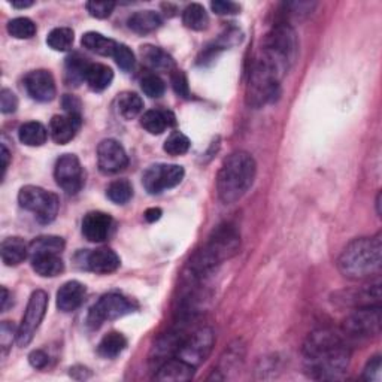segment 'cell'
<instances>
[{
	"label": "cell",
	"instance_id": "6da1fadb",
	"mask_svg": "<svg viewBox=\"0 0 382 382\" xmlns=\"http://www.w3.org/2000/svg\"><path fill=\"white\" fill-rule=\"evenodd\" d=\"M351 350L343 333L330 328L312 331L303 343L305 372L312 379H341L348 372Z\"/></svg>",
	"mask_w": 382,
	"mask_h": 382
},
{
	"label": "cell",
	"instance_id": "7a4b0ae2",
	"mask_svg": "<svg viewBox=\"0 0 382 382\" xmlns=\"http://www.w3.org/2000/svg\"><path fill=\"white\" fill-rule=\"evenodd\" d=\"M241 248V235L236 226L223 223L211 233L206 245L197 251L189 264V282H201L215 271L224 260L238 254Z\"/></svg>",
	"mask_w": 382,
	"mask_h": 382
},
{
	"label": "cell",
	"instance_id": "3957f363",
	"mask_svg": "<svg viewBox=\"0 0 382 382\" xmlns=\"http://www.w3.org/2000/svg\"><path fill=\"white\" fill-rule=\"evenodd\" d=\"M382 242L381 235L372 238H358L345 246L339 256V272L353 281H363L381 273Z\"/></svg>",
	"mask_w": 382,
	"mask_h": 382
},
{
	"label": "cell",
	"instance_id": "277c9868",
	"mask_svg": "<svg viewBox=\"0 0 382 382\" xmlns=\"http://www.w3.org/2000/svg\"><path fill=\"white\" fill-rule=\"evenodd\" d=\"M256 174L257 164L250 153L236 151L230 154L224 160L217 176V194L220 201L226 205L241 201L254 184Z\"/></svg>",
	"mask_w": 382,
	"mask_h": 382
},
{
	"label": "cell",
	"instance_id": "5b68a950",
	"mask_svg": "<svg viewBox=\"0 0 382 382\" xmlns=\"http://www.w3.org/2000/svg\"><path fill=\"white\" fill-rule=\"evenodd\" d=\"M284 78L275 66L263 56L254 60L246 87V104L253 108H261L273 101L281 93V79Z\"/></svg>",
	"mask_w": 382,
	"mask_h": 382
},
{
	"label": "cell",
	"instance_id": "8992f818",
	"mask_svg": "<svg viewBox=\"0 0 382 382\" xmlns=\"http://www.w3.org/2000/svg\"><path fill=\"white\" fill-rule=\"evenodd\" d=\"M298 44L294 29L287 23H278L263 41L260 54L282 74H287L296 61Z\"/></svg>",
	"mask_w": 382,
	"mask_h": 382
},
{
	"label": "cell",
	"instance_id": "52a82bcc",
	"mask_svg": "<svg viewBox=\"0 0 382 382\" xmlns=\"http://www.w3.org/2000/svg\"><path fill=\"white\" fill-rule=\"evenodd\" d=\"M19 203L23 209L35 213L41 224L53 223L59 213V197L36 186H26L19 193Z\"/></svg>",
	"mask_w": 382,
	"mask_h": 382
},
{
	"label": "cell",
	"instance_id": "ba28073f",
	"mask_svg": "<svg viewBox=\"0 0 382 382\" xmlns=\"http://www.w3.org/2000/svg\"><path fill=\"white\" fill-rule=\"evenodd\" d=\"M138 309V305L119 293H109L99 298V302L90 309L87 323L91 328H99L104 323L124 317Z\"/></svg>",
	"mask_w": 382,
	"mask_h": 382
},
{
	"label": "cell",
	"instance_id": "9c48e42d",
	"mask_svg": "<svg viewBox=\"0 0 382 382\" xmlns=\"http://www.w3.org/2000/svg\"><path fill=\"white\" fill-rule=\"evenodd\" d=\"M381 330V306L357 308L350 317L343 321L342 333L345 338L366 339L376 336Z\"/></svg>",
	"mask_w": 382,
	"mask_h": 382
},
{
	"label": "cell",
	"instance_id": "30bf717a",
	"mask_svg": "<svg viewBox=\"0 0 382 382\" xmlns=\"http://www.w3.org/2000/svg\"><path fill=\"white\" fill-rule=\"evenodd\" d=\"M46 308L48 294L44 290L33 291L29 298L21 324L19 327V335H16V342H19L20 346H27L33 341V338H35L36 331L45 317Z\"/></svg>",
	"mask_w": 382,
	"mask_h": 382
},
{
	"label": "cell",
	"instance_id": "8fae6325",
	"mask_svg": "<svg viewBox=\"0 0 382 382\" xmlns=\"http://www.w3.org/2000/svg\"><path fill=\"white\" fill-rule=\"evenodd\" d=\"M213 343H215V335L212 328L201 327L193 331L191 335L186 336L176 357L197 368L209 357Z\"/></svg>",
	"mask_w": 382,
	"mask_h": 382
},
{
	"label": "cell",
	"instance_id": "7c38bea8",
	"mask_svg": "<svg viewBox=\"0 0 382 382\" xmlns=\"http://www.w3.org/2000/svg\"><path fill=\"white\" fill-rule=\"evenodd\" d=\"M186 171L179 164H153L145 171L142 182L149 194H160L181 184L184 179Z\"/></svg>",
	"mask_w": 382,
	"mask_h": 382
},
{
	"label": "cell",
	"instance_id": "4fadbf2b",
	"mask_svg": "<svg viewBox=\"0 0 382 382\" xmlns=\"http://www.w3.org/2000/svg\"><path fill=\"white\" fill-rule=\"evenodd\" d=\"M54 178L60 189L68 194H76L84 187V169L75 154H63L56 161Z\"/></svg>",
	"mask_w": 382,
	"mask_h": 382
},
{
	"label": "cell",
	"instance_id": "5bb4252c",
	"mask_svg": "<svg viewBox=\"0 0 382 382\" xmlns=\"http://www.w3.org/2000/svg\"><path fill=\"white\" fill-rule=\"evenodd\" d=\"M129 164L126 149L115 139H105L97 146V166L102 174L115 175L124 171Z\"/></svg>",
	"mask_w": 382,
	"mask_h": 382
},
{
	"label": "cell",
	"instance_id": "9a60e30c",
	"mask_svg": "<svg viewBox=\"0 0 382 382\" xmlns=\"http://www.w3.org/2000/svg\"><path fill=\"white\" fill-rule=\"evenodd\" d=\"M24 89L38 102H51L57 93L54 76L44 69L29 72L24 76Z\"/></svg>",
	"mask_w": 382,
	"mask_h": 382
},
{
	"label": "cell",
	"instance_id": "2e32d148",
	"mask_svg": "<svg viewBox=\"0 0 382 382\" xmlns=\"http://www.w3.org/2000/svg\"><path fill=\"white\" fill-rule=\"evenodd\" d=\"M186 331L182 327L175 328L169 333L163 335L161 338H159V341L154 343L153 350H151V356H149V363L153 364V368L157 371L163 363H166L168 360L174 358L178 356L179 348L186 339Z\"/></svg>",
	"mask_w": 382,
	"mask_h": 382
},
{
	"label": "cell",
	"instance_id": "e0dca14e",
	"mask_svg": "<svg viewBox=\"0 0 382 382\" xmlns=\"http://www.w3.org/2000/svg\"><path fill=\"white\" fill-rule=\"evenodd\" d=\"M336 301L341 302L342 306H353V308H364V306H375L381 302V284L364 286L356 290L342 291L336 296Z\"/></svg>",
	"mask_w": 382,
	"mask_h": 382
},
{
	"label": "cell",
	"instance_id": "ac0fdd59",
	"mask_svg": "<svg viewBox=\"0 0 382 382\" xmlns=\"http://www.w3.org/2000/svg\"><path fill=\"white\" fill-rule=\"evenodd\" d=\"M82 117L74 114L64 115H54L53 120L49 121V135L53 141L59 145L69 144L75 136L78 130L81 129Z\"/></svg>",
	"mask_w": 382,
	"mask_h": 382
},
{
	"label": "cell",
	"instance_id": "d6986e66",
	"mask_svg": "<svg viewBox=\"0 0 382 382\" xmlns=\"http://www.w3.org/2000/svg\"><path fill=\"white\" fill-rule=\"evenodd\" d=\"M84 268L99 273V275H108L117 271L121 264L120 257L117 253L112 251L111 248H97L87 254H84Z\"/></svg>",
	"mask_w": 382,
	"mask_h": 382
},
{
	"label": "cell",
	"instance_id": "ffe728a7",
	"mask_svg": "<svg viewBox=\"0 0 382 382\" xmlns=\"http://www.w3.org/2000/svg\"><path fill=\"white\" fill-rule=\"evenodd\" d=\"M112 228L111 215L94 211L89 212L82 220V235L90 242H104L108 239Z\"/></svg>",
	"mask_w": 382,
	"mask_h": 382
},
{
	"label": "cell",
	"instance_id": "44dd1931",
	"mask_svg": "<svg viewBox=\"0 0 382 382\" xmlns=\"http://www.w3.org/2000/svg\"><path fill=\"white\" fill-rule=\"evenodd\" d=\"M86 286L78 281H68L57 291V308L61 312L76 311L86 298Z\"/></svg>",
	"mask_w": 382,
	"mask_h": 382
},
{
	"label": "cell",
	"instance_id": "7402d4cb",
	"mask_svg": "<svg viewBox=\"0 0 382 382\" xmlns=\"http://www.w3.org/2000/svg\"><path fill=\"white\" fill-rule=\"evenodd\" d=\"M196 368L191 366L190 363L174 357L163 363L157 369L156 379L157 381H168V382H184L193 379Z\"/></svg>",
	"mask_w": 382,
	"mask_h": 382
},
{
	"label": "cell",
	"instance_id": "603a6c76",
	"mask_svg": "<svg viewBox=\"0 0 382 382\" xmlns=\"http://www.w3.org/2000/svg\"><path fill=\"white\" fill-rule=\"evenodd\" d=\"M175 115L171 111L151 109L141 117L142 127L151 135H161L166 129L175 126Z\"/></svg>",
	"mask_w": 382,
	"mask_h": 382
},
{
	"label": "cell",
	"instance_id": "cb8c5ba5",
	"mask_svg": "<svg viewBox=\"0 0 382 382\" xmlns=\"http://www.w3.org/2000/svg\"><path fill=\"white\" fill-rule=\"evenodd\" d=\"M30 260L33 271L44 278H54L64 271L61 254H36L31 256Z\"/></svg>",
	"mask_w": 382,
	"mask_h": 382
},
{
	"label": "cell",
	"instance_id": "d4e9b609",
	"mask_svg": "<svg viewBox=\"0 0 382 382\" xmlns=\"http://www.w3.org/2000/svg\"><path fill=\"white\" fill-rule=\"evenodd\" d=\"M141 54L144 59V63L148 66L149 69H153L154 72H168L174 71V59L164 51V49L154 46V45H145L141 49Z\"/></svg>",
	"mask_w": 382,
	"mask_h": 382
},
{
	"label": "cell",
	"instance_id": "484cf974",
	"mask_svg": "<svg viewBox=\"0 0 382 382\" xmlns=\"http://www.w3.org/2000/svg\"><path fill=\"white\" fill-rule=\"evenodd\" d=\"M163 20L159 12L156 11H138L127 20L129 29L139 35H146V33L156 31L161 26Z\"/></svg>",
	"mask_w": 382,
	"mask_h": 382
},
{
	"label": "cell",
	"instance_id": "4316f807",
	"mask_svg": "<svg viewBox=\"0 0 382 382\" xmlns=\"http://www.w3.org/2000/svg\"><path fill=\"white\" fill-rule=\"evenodd\" d=\"M82 46L87 48L89 51L96 53L99 56H104V57H112L115 53V48H117L119 42H115L111 38L104 36L102 33H97V31H87L84 36L81 39Z\"/></svg>",
	"mask_w": 382,
	"mask_h": 382
},
{
	"label": "cell",
	"instance_id": "83f0119b",
	"mask_svg": "<svg viewBox=\"0 0 382 382\" xmlns=\"http://www.w3.org/2000/svg\"><path fill=\"white\" fill-rule=\"evenodd\" d=\"M29 256V245L21 238H6L2 242V260L6 266H19Z\"/></svg>",
	"mask_w": 382,
	"mask_h": 382
},
{
	"label": "cell",
	"instance_id": "f1b7e54d",
	"mask_svg": "<svg viewBox=\"0 0 382 382\" xmlns=\"http://www.w3.org/2000/svg\"><path fill=\"white\" fill-rule=\"evenodd\" d=\"M114 79V72L106 64L102 63H91L86 75V82L93 91H104L106 90Z\"/></svg>",
	"mask_w": 382,
	"mask_h": 382
},
{
	"label": "cell",
	"instance_id": "f546056e",
	"mask_svg": "<svg viewBox=\"0 0 382 382\" xmlns=\"http://www.w3.org/2000/svg\"><path fill=\"white\" fill-rule=\"evenodd\" d=\"M127 346V339L119 331H111L105 335L97 346V353L104 358H115L119 357Z\"/></svg>",
	"mask_w": 382,
	"mask_h": 382
},
{
	"label": "cell",
	"instance_id": "4dcf8cb0",
	"mask_svg": "<svg viewBox=\"0 0 382 382\" xmlns=\"http://www.w3.org/2000/svg\"><path fill=\"white\" fill-rule=\"evenodd\" d=\"M19 138L27 146H42L48 139V130L38 121H29L20 127Z\"/></svg>",
	"mask_w": 382,
	"mask_h": 382
},
{
	"label": "cell",
	"instance_id": "1f68e13d",
	"mask_svg": "<svg viewBox=\"0 0 382 382\" xmlns=\"http://www.w3.org/2000/svg\"><path fill=\"white\" fill-rule=\"evenodd\" d=\"M90 64L91 63L86 57H82L79 53H74L66 59V76H68V81L71 84L78 86L79 82L86 81V75Z\"/></svg>",
	"mask_w": 382,
	"mask_h": 382
},
{
	"label": "cell",
	"instance_id": "d6a6232c",
	"mask_svg": "<svg viewBox=\"0 0 382 382\" xmlns=\"http://www.w3.org/2000/svg\"><path fill=\"white\" fill-rule=\"evenodd\" d=\"M182 23L191 30L202 31L209 26V15L201 4H191L182 12Z\"/></svg>",
	"mask_w": 382,
	"mask_h": 382
},
{
	"label": "cell",
	"instance_id": "836d02e7",
	"mask_svg": "<svg viewBox=\"0 0 382 382\" xmlns=\"http://www.w3.org/2000/svg\"><path fill=\"white\" fill-rule=\"evenodd\" d=\"M64 241L60 236H41L29 243V256L36 254H61L64 250Z\"/></svg>",
	"mask_w": 382,
	"mask_h": 382
},
{
	"label": "cell",
	"instance_id": "e575fe53",
	"mask_svg": "<svg viewBox=\"0 0 382 382\" xmlns=\"http://www.w3.org/2000/svg\"><path fill=\"white\" fill-rule=\"evenodd\" d=\"M119 111L126 120H133L136 119L138 115L144 111V101L139 94L136 93H123L117 99Z\"/></svg>",
	"mask_w": 382,
	"mask_h": 382
},
{
	"label": "cell",
	"instance_id": "d590c367",
	"mask_svg": "<svg viewBox=\"0 0 382 382\" xmlns=\"http://www.w3.org/2000/svg\"><path fill=\"white\" fill-rule=\"evenodd\" d=\"M75 41L74 30L69 27H57L48 33L46 44L54 51H69Z\"/></svg>",
	"mask_w": 382,
	"mask_h": 382
},
{
	"label": "cell",
	"instance_id": "8d00e7d4",
	"mask_svg": "<svg viewBox=\"0 0 382 382\" xmlns=\"http://www.w3.org/2000/svg\"><path fill=\"white\" fill-rule=\"evenodd\" d=\"M8 33L15 39H31L36 35V24L27 16H19L8 23Z\"/></svg>",
	"mask_w": 382,
	"mask_h": 382
},
{
	"label": "cell",
	"instance_id": "74e56055",
	"mask_svg": "<svg viewBox=\"0 0 382 382\" xmlns=\"http://www.w3.org/2000/svg\"><path fill=\"white\" fill-rule=\"evenodd\" d=\"M106 196L111 202L117 205L127 203L133 196V187L127 179H117L109 184L106 189Z\"/></svg>",
	"mask_w": 382,
	"mask_h": 382
},
{
	"label": "cell",
	"instance_id": "f35d334b",
	"mask_svg": "<svg viewBox=\"0 0 382 382\" xmlns=\"http://www.w3.org/2000/svg\"><path fill=\"white\" fill-rule=\"evenodd\" d=\"M191 146V142L190 139L184 135V133L181 131H174L172 135H169V138L166 139L164 142V146L163 149L166 153H168L169 156H182L186 154L189 149Z\"/></svg>",
	"mask_w": 382,
	"mask_h": 382
},
{
	"label": "cell",
	"instance_id": "ab89813d",
	"mask_svg": "<svg viewBox=\"0 0 382 382\" xmlns=\"http://www.w3.org/2000/svg\"><path fill=\"white\" fill-rule=\"evenodd\" d=\"M141 87H142V91L148 97H153V99L161 97L164 94V90H166L164 81L156 74H146L141 79Z\"/></svg>",
	"mask_w": 382,
	"mask_h": 382
},
{
	"label": "cell",
	"instance_id": "60d3db41",
	"mask_svg": "<svg viewBox=\"0 0 382 382\" xmlns=\"http://www.w3.org/2000/svg\"><path fill=\"white\" fill-rule=\"evenodd\" d=\"M112 59L115 60V63L119 64V68L123 69V71H126V72L131 71L133 68H135V64H136L135 54H133L131 49L127 45H124V44H119L117 45Z\"/></svg>",
	"mask_w": 382,
	"mask_h": 382
},
{
	"label": "cell",
	"instance_id": "b9f144b4",
	"mask_svg": "<svg viewBox=\"0 0 382 382\" xmlns=\"http://www.w3.org/2000/svg\"><path fill=\"white\" fill-rule=\"evenodd\" d=\"M86 8L89 14L94 16V19L104 20V19H108V16L112 14L115 4L114 2H96V0H93V2L86 4Z\"/></svg>",
	"mask_w": 382,
	"mask_h": 382
},
{
	"label": "cell",
	"instance_id": "7bdbcfd3",
	"mask_svg": "<svg viewBox=\"0 0 382 382\" xmlns=\"http://www.w3.org/2000/svg\"><path fill=\"white\" fill-rule=\"evenodd\" d=\"M171 81H172V87L175 90V93L181 97H190V87H189V81L187 76L184 75V72L181 71H172L171 75Z\"/></svg>",
	"mask_w": 382,
	"mask_h": 382
},
{
	"label": "cell",
	"instance_id": "ee69618b",
	"mask_svg": "<svg viewBox=\"0 0 382 382\" xmlns=\"http://www.w3.org/2000/svg\"><path fill=\"white\" fill-rule=\"evenodd\" d=\"M16 335H19V328L15 330L14 324H11L9 321L2 323V328H0V346H2L4 353H6L12 346V342L14 339H16Z\"/></svg>",
	"mask_w": 382,
	"mask_h": 382
},
{
	"label": "cell",
	"instance_id": "f6af8a7d",
	"mask_svg": "<svg viewBox=\"0 0 382 382\" xmlns=\"http://www.w3.org/2000/svg\"><path fill=\"white\" fill-rule=\"evenodd\" d=\"M19 108V97L9 89H4L0 93V109L4 114H14Z\"/></svg>",
	"mask_w": 382,
	"mask_h": 382
},
{
	"label": "cell",
	"instance_id": "bcb514c9",
	"mask_svg": "<svg viewBox=\"0 0 382 382\" xmlns=\"http://www.w3.org/2000/svg\"><path fill=\"white\" fill-rule=\"evenodd\" d=\"M381 357L375 356L368 361L366 368H364L363 378L366 381H381Z\"/></svg>",
	"mask_w": 382,
	"mask_h": 382
},
{
	"label": "cell",
	"instance_id": "7dc6e473",
	"mask_svg": "<svg viewBox=\"0 0 382 382\" xmlns=\"http://www.w3.org/2000/svg\"><path fill=\"white\" fill-rule=\"evenodd\" d=\"M211 8L218 15H233L241 11V5L235 2H226V0H215L211 4Z\"/></svg>",
	"mask_w": 382,
	"mask_h": 382
},
{
	"label": "cell",
	"instance_id": "c3c4849f",
	"mask_svg": "<svg viewBox=\"0 0 382 382\" xmlns=\"http://www.w3.org/2000/svg\"><path fill=\"white\" fill-rule=\"evenodd\" d=\"M29 361L35 369H45L48 366V363H49V357H48V354L45 351L35 350V351L30 353Z\"/></svg>",
	"mask_w": 382,
	"mask_h": 382
},
{
	"label": "cell",
	"instance_id": "681fc988",
	"mask_svg": "<svg viewBox=\"0 0 382 382\" xmlns=\"http://www.w3.org/2000/svg\"><path fill=\"white\" fill-rule=\"evenodd\" d=\"M63 108H64L66 114L81 115V102L78 101L76 97H74L71 94H66L63 97Z\"/></svg>",
	"mask_w": 382,
	"mask_h": 382
},
{
	"label": "cell",
	"instance_id": "f907efd6",
	"mask_svg": "<svg viewBox=\"0 0 382 382\" xmlns=\"http://www.w3.org/2000/svg\"><path fill=\"white\" fill-rule=\"evenodd\" d=\"M71 376L75 379H87L90 378V372L87 368H82V366H75L71 369Z\"/></svg>",
	"mask_w": 382,
	"mask_h": 382
},
{
	"label": "cell",
	"instance_id": "816d5d0a",
	"mask_svg": "<svg viewBox=\"0 0 382 382\" xmlns=\"http://www.w3.org/2000/svg\"><path fill=\"white\" fill-rule=\"evenodd\" d=\"M160 217H161V209H159V208H149L145 211V220L148 223H154V221L160 220Z\"/></svg>",
	"mask_w": 382,
	"mask_h": 382
},
{
	"label": "cell",
	"instance_id": "f5cc1de1",
	"mask_svg": "<svg viewBox=\"0 0 382 382\" xmlns=\"http://www.w3.org/2000/svg\"><path fill=\"white\" fill-rule=\"evenodd\" d=\"M11 154H9V151H8V148H6V145L4 144L2 145V178L5 176V174H6V169H8V166H9V157Z\"/></svg>",
	"mask_w": 382,
	"mask_h": 382
},
{
	"label": "cell",
	"instance_id": "db71d44e",
	"mask_svg": "<svg viewBox=\"0 0 382 382\" xmlns=\"http://www.w3.org/2000/svg\"><path fill=\"white\" fill-rule=\"evenodd\" d=\"M9 291L4 287L2 288V311H6L8 309V302H9Z\"/></svg>",
	"mask_w": 382,
	"mask_h": 382
},
{
	"label": "cell",
	"instance_id": "11a10c76",
	"mask_svg": "<svg viewBox=\"0 0 382 382\" xmlns=\"http://www.w3.org/2000/svg\"><path fill=\"white\" fill-rule=\"evenodd\" d=\"M31 5H33L31 0H27V2H12V6L19 9H26V8H30Z\"/></svg>",
	"mask_w": 382,
	"mask_h": 382
}]
</instances>
